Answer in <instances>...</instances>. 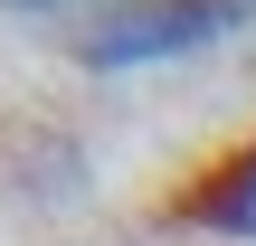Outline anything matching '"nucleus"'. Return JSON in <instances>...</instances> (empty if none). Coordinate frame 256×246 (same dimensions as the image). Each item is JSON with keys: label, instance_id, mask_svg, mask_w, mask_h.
Wrapping results in <instances>:
<instances>
[{"label": "nucleus", "instance_id": "1", "mask_svg": "<svg viewBox=\"0 0 256 246\" xmlns=\"http://www.w3.org/2000/svg\"><path fill=\"white\" fill-rule=\"evenodd\" d=\"M256 19V0H104L86 28H76V57L86 66H171V57H200L218 38H238Z\"/></svg>", "mask_w": 256, "mask_h": 246}, {"label": "nucleus", "instance_id": "2", "mask_svg": "<svg viewBox=\"0 0 256 246\" xmlns=\"http://www.w3.org/2000/svg\"><path fill=\"white\" fill-rule=\"evenodd\" d=\"M171 218H180V228H200V237L256 246V133H247V142H228L209 171H190V180H180Z\"/></svg>", "mask_w": 256, "mask_h": 246}, {"label": "nucleus", "instance_id": "3", "mask_svg": "<svg viewBox=\"0 0 256 246\" xmlns=\"http://www.w3.org/2000/svg\"><path fill=\"white\" fill-rule=\"evenodd\" d=\"M19 9H66V0H19Z\"/></svg>", "mask_w": 256, "mask_h": 246}]
</instances>
